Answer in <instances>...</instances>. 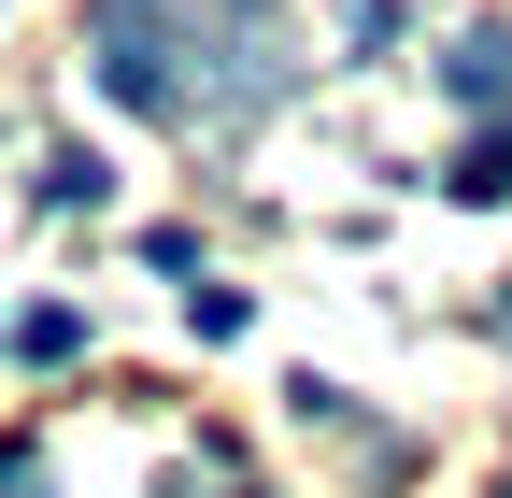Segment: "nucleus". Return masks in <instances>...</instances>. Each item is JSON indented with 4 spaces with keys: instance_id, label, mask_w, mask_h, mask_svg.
<instances>
[{
    "instance_id": "f257e3e1",
    "label": "nucleus",
    "mask_w": 512,
    "mask_h": 498,
    "mask_svg": "<svg viewBox=\"0 0 512 498\" xmlns=\"http://www.w3.org/2000/svg\"><path fill=\"white\" fill-rule=\"evenodd\" d=\"M200 15L185 0H100V100H128V114H200Z\"/></svg>"
},
{
    "instance_id": "f03ea898",
    "label": "nucleus",
    "mask_w": 512,
    "mask_h": 498,
    "mask_svg": "<svg viewBox=\"0 0 512 498\" xmlns=\"http://www.w3.org/2000/svg\"><path fill=\"white\" fill-rule=\"evenodd\" d=\"M441 86H456L470 114H512V29H470L456 57H441Z\"/></svg>"
},
{
    "instance_id": "7ed1b4c3",
    "label": "nucleus",
    "mask_w": 512,
    "mask_h": 498,
    "mask_svg": "<svg viewBox=\"0 0 512 498\" xmlns=\"http://www.w3.org/2000/svg\"><path fill=\"white\" fill-rule=\"evenodd\" d=\"M0 342H15V370H72V356H86V314H57V299H43V314H15Z\"/></svg>"
},
{
    "instance_id": "20e7f679",
    "label": "nucleus",
    "mask_w": 512,
    "mask_h": 498,
    "mask_svg": "<svg viewBox=\"0 0 512 498\" xmlns=\"http://www.w3.org/2000/svg\"><path fill=\"white\" fill-rule=\"evenodd\" d=\"M100 185H114V171H100L86 143H57V157H43V214H100Z\"/></svg>"
},
{
    "instance_id": "39448f33",
    "label": "nucleus",
    "mask_w": 512,
    "mask_h": 498,
    "mask_svg": "<svg viewBox=\"0 0 512 498\" xmlns=\"http://www.w3.org/2000/svg\"><path fill=\"white\" fill-rule=\"evenodd\" d=\"M456 200H512V129H484V143L456 157Z\"/></svg>"
},
{
    "instance_id": "423d86ee",
    "label": "nucleus",
    "mask_w": 512,
    "mask_h": 498,
    "mask_svg": "<svg viewBox=\"0 0 512 498\" xmlns=\"http://www.w3.org/2000/svg\"><path fill=\"white\" fill-rule=\"evenodd\" d=\"M0 498H43V456H15V442H0Z\"/></svg>"
},
{
    "instance_id": "0eeeda50",
    "label": "nucleus",
    "mask_w": 512,
    "mask_h": 498,
    "mask_svg": "<svg viewBox=\"0 0 512 498\" xmlns=\"http://www.w3.org/2000/svg\"><path fill=\"white\" fill-rule=\"evenodd\" d=\"M256 15H271V0H256Z\"/></svg>"
}]
</instances>
